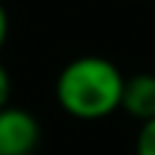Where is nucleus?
Segmentation results:
<instances>
[{"label":"nucleus","mask_w":155,"mask_h":155,"mask_svg":"<svg viewBox=\"0 0 155 155\" xmlns=\"http://www.w3.org/2000/svg\"><path fill=\"white\" fill-rule=\"evenodd\" d=\"M125 76L123 71L101 57L82 54L63 65L54 79V98L65 114L74 120H104L114 114L123 104Z\"/></svg>","instance_id":"1"},{"label":"nucleus","mask_w":155,"mask_h":155,"mask_svg":"<svg viewBox=\"0 0 155 155\" xmlns=\"http://www.w3.org/2000/svg\"><path fill=\"white\" fill-rule=\"evenodd\" d=\"M41 144V123L19 106L0 109V155H33Z\"/></svg>","instance_id":"2"},{"label":"nucleus","mask_w":155,"mask_h":155,"mask_svg":"<svg viewBox=\"0 0 155 155\" xmlns=\"http://www.w3.org/2000/svg\"><path fill=\"white\" fill-rule=\"evenodd\" d=\"M120 109L139 123L155 120V74H134L125 79Z\"/></svg>","instance_id":"3"},{"label":"nucleus","mask_w":155,"mask_h":155,"mask_svg":"<svg viewBox=\"0 0 155 155\" xmlns=\"http://www.w3.org/2000/svg\"><path fill=\"white\" fill-rule=\"evenodd\" d=\"M136 155H155V120L142 123L136 134Z\"/></svg>","instance_id":"4"},{"label":"nucleus","mask_w":155,"mask_h":155,"mask_svg":"<svg viewBox=\"0 0 155 155\" xmlns=\"http://www.w3.org/2000/svg\"><path fill=\"white\" fill-rule=\"evenodd\" d=\"M8 98H11V76H8L5 65L0 63V109L8 106Z\"/></svg>","instance_id":"5"},{"label":"nucleus","mask_w":155,"mask_h":155,"mask_svg":"<svg viewBox=\"0 0 155 155\" xmlns=\"http://www.w3.org/2000/svg\"><path fill=\"white\" fill-rule=\"evenodd\" d=\"M8 41V14H5V5L0 3V49L5 46Z\"/></svg>","instance_id":"6"}]
</instances>
